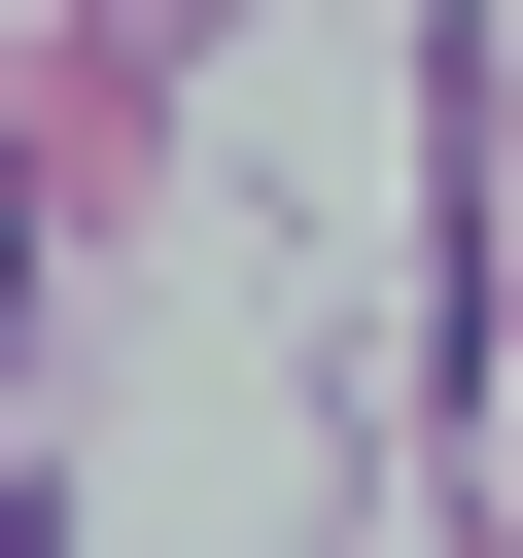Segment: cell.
Returning a JSON list of instances; mask_svg holds the SVG:
<instances>
[{
	"instance_id": "6da1fadb",
	"label": "cell",
	"mask_w": 523,
	"mask_h": 558,
	"mask_svg": "<svg viewBox=\"0 0 523 558\" xmlns=\"http://www.w3.org/2000/svg\"><path fill=\"white\" fill-rule=\"evenodd\" d=\"M0 558H35V523H0Z\"/></svg>"
}]
</instances>
